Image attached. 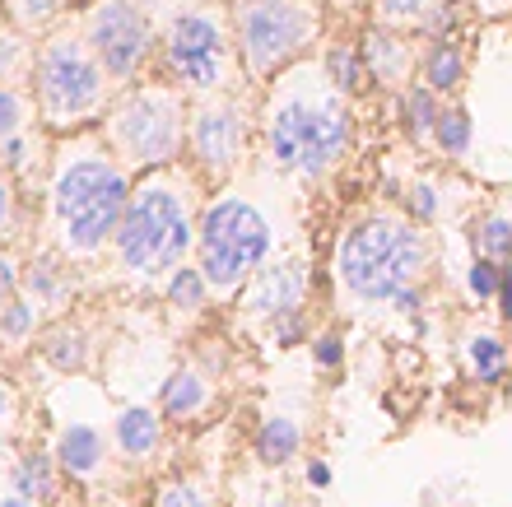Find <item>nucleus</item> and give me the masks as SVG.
Here are the masks:
<instances>
[{"label":"nucleus","instance_id":"obj_1","mask_svg":"<svg viewBox=\"0 0 512 507\" xmlns=\"http://www.w3.org/2000/svg\"><path fill=\"white\" fill-rule=\"evenodd\" d=\"M266 159L289 182H322L345 163L354 140V107L331 89L317 61H298L270 80L266 98Z\"/></svg>","mask_w":512,"mask_h":507},{"label":"nucleus","instance_id":"obj_2","mask_svg":"<svg viewBox=\"0 0 512 507\" xmlns=\"http://www.w3.org/2000/svg\"><path fill=\"white\" fill-rule=\"evenodd\" d=\"M131 191V173L108 149H66L52 173V191H47L56 252L70 256V261H94V256L108 252L117 228H122L126 205H131Z\"/></svg>","mask_w":512,"mask_h":507},{"label":"nucleus","instance_id":"obj_3","mask_svg":"<svg viewBox=\"0 0 512 507\" xmlns=\"http://www.w3.org/2000/svg\"><path fill=\"white\" fill-rule=\"evenodd\" d=\"M433 266V238L405 214H364L336 242V284L345 303L382 307L424 284Z\"/></svg>","mask_w":512,"mask_h":507},{"label":"nucleus","instance_id":"obj_4","mask_svg":"<svg viewBox=\"0 0 512 507\" xmlns=\"http://www.w3.org/2000/svg\"><path fill=\"white\" fill-rule=\"evenodd\" d=\"M196 219L201 214H196L187 182H177L173 173L145 177L131 191L122 228L112 238L117 270L135 284H163L196 252Z\"/></svg>","mask_w":512,"mask_h":507},{"label":"nucleus","instance_id":"obj_5","mask_svg":"<svg viewBox=\"0 0 512 507\" xmlns=\"http://www.w3.org/2000/svg\"><path fill=\"white\" fill-rule=\"evenodd\" d=\"M275 261V219L252 196L224 191L196 219V270L210 298H238L256 270Z\"/></svg>","mask_w":512,"mask_h":507},{"label":"nucleus","instance_id":"obj_6","mask_svg":"<svg viewBox=\"0 0 512 507\" xmlns=\"http://www.w3.org/2000/svg\"><path fill=\"white\" fill-rule=\"evenodd\" d=\"M233 52L243 61V75L270 84L322 33L317 0H233Z\"/></svg>","mask_w":512,"mask_h":507},{"label":"nucleus","instance_id":"obj_7","mask_svg":"<svg viewBox=\"0 0 512 507\" xmlns=\"http://www.w3.org/2000/svg\"><path fill=\"white\" fill-rule=\"evenodd\" d=\"M108 145H112V159L122 163L126 173L131 168L163 173L182 154V145H187L182 89L145 84V89H131L126 98H117V107L108 112Z\"/></svg>","mask_w":512,"mask_h":507},{"label":"nucleus","instance_id":"obj_8","mask_svg":"<svg viewBox=\"0 0 512 507\" xmlns=\"http://www.w3.org/2000/svg\"><path fill=\"white\" fill-rule=\"evenodd\" d=\"M233 61H238V52H233V28L224 24V14H215L210 5H191V10L173 14V24L163 33V66L182 94H229Z\"/></svg>","mask_w":512,"mask_h":507},{"label":"nucleus","instance_id":"obj_9","mask_svg":"<svg viewBox=\"0 0 512 507\" xmlns=\"http://www.w3.org/2000/svg\"><path fill=\"white\" fill-rule=\"evenodd\" d=\"M33 94L47 126H80L108 107V75L80 38H52L33 61Z\"/></svg>","mask_w":512,"mask_h":507},{"label":"nucleus","instance_id":"obj_10","mask_svg":"<svg viewBox=\"0 0 512 507\" xmlns=\"http://www.w3.org/2000/svg\"><path fill=\"white\" fill-rule=\"evenodd\" d=\"M84 47L94 52L108 80H131L154 52V24L135 0H98L84 24Z\"/></svg>","mask_w":512,"mask_h":507},{"label":"nucleus","instance_id":"obj_11","mask_svg":"<svg viewBox=\"0 0 512 507\" xmlns=\"http://www.w3.org/2000/svg\"><path fill=\"white\" fill-rule=\"evenodd\" d=\"M252 140V121H247V103L233 94L219 98H201L187 112V149L191 163L205 177H229L247 154Z\"/></svg>","mask_w":512,"mask_h":507},{"label":"nucleus","instance_id":"obj_12","mask_svg":"<svg viewBox=\"0 0 512 507\" xmlns=\"http://www.w3.org/2000/svg\"><path fill=\"white\" fill-rule=\"evenodd\" d=\"M308 289H312V266L308 256H275L266 270H256L252 284L238 294L247 321L275 326L284 317H298L308 307Z\"/></svg>","mask_w":512,"mask_h":507},{"label":"nucleus","instance_id":"obj_13","mask_svg":"<svg viewBox=\"0 0 512 507\" xmlns=\"http://www.w3.org/2000/svg\"><path fill=\"white\" fill-rule=\"evenodd\" d=\"M415 47H419L415 33H396V28L368 24L364 38H359V56H364L368 80L378 84V89H391V94L410 89L415 75H419V52Z\"/></svg>","mask_w":512,"mask_h":507},{"label":"nucleus","instance_id":"obj_14","mask_svg":"<svg viewBox=\"0 0 512 507\" xmlns=\"http://www.w3.org/2000/svg\"><path fill=\"white\" fill-rule=\"evenodd\" d=\"M52 456H56V470H61L66 480L89 484L108 470V438H103V428L75 419V424H61V433H56V442H52Z\"/></svg>","mask_w":512,"mask_h":507},{"label":"nucleus","instance_id":"obj_15","mask_svg":"<svg viewBox=\"0 0 512 507\" xmlns=\"http://www.w3.org/2000/svg\"><path fill=\"white\" fill-rule=\"evenodd\" d=\"M112 447L131 466H149L163 452V414L154 405H122L112 419Z\"/></svg>","mask_w":512,"mask_h":507},{"label":"nucleus","instance_id":"obj_16","mask_svg":"<svg viewBox=\"0 0 512 507\" xmlns=\"http://www.w3.org/2000/svg\"><path fill=\"white\" fill-rule=\"evenodd\" d=\"M210 401H215V387H210V377H205L196 363L173 368L159 387L163 424H191V419H201V414L210 410Z\"/></svg>","mask_w":512,"mask_h":507},{"label":"nucleus","instance_id":"obj_17","mask_svg":"<svg viewBox=\"0 0 512 507\" xmlns=\"http://www.w3.org/2000/svg\"><path fill=\"white\" fill-rule=\"evenodd\" d=\"M419 84L438 94L443 103L466 89V52H461V42H424V52H419Z\"/></svg>","mask_w":512,"mask_h":507},{"label":"nucleus","instance_id":"obj_18","mask_svg":"<svg viewBox=\"0 0 512 507\" xmlns=\"http://www.w3.org/2000/svg\"><path fill=\"white\" fill-rule=\"evenodd\" d=\"M252 456L266 470H284L294 456H303V424H298L294 414H266V419L256 424Z\"/></svg>","mask_w":512,"mask_h":507},{"label":"nucleus","instance_id":"obj_19","mask_svg":"<svg viewBox=\"0 0 512 507\" xmlns=\"http://www.w3.org/2000/svg\"><path fill=\"white\" fill-rule=\"evenodd\" d=\"M38 354L52 363L56 373L80 377L84 368H89V359H94V340H89V331H84V326H75V321H56V326H47V331H42Z\"/></svg>","mask_w":512,"mask_h":507},{"label":"nucleus","instance_id":"obj_20","mask_svg":"<svg viewBox=\"0 0 512 507\" xmlns=\"http://www.w3.org/2000/svg\"><path fill=\"white\" fill-rule=\"evenodd\" d=\"M56 489H61V470H56V456L52 452H38V447H28V452L14 456L10 466V494L28 498V503H52Z\"/></svg>","mask_w":512,"mask_h":507},{"label":"nucleus","instance_id":"obj_21","mask_svg":"<svg viewBox=\"0 0 512 507\" xmlns=\"http://www.w3.org/2000/svg\"><path fill=\"white\" fill-rule=\"evenodd\" d=\"M461 359H466L471 382H480V387H499L512 373V345L499 331H471L461 345Z\"/></svg>","mask_w":512,"mask_h":507},{"label":"nucleus","instance_id":"obj_22","mask_svg":"<svg viewBox=\"0 0 512 507\" xmlns=\"http://www.w3.org/2000/svg\"><path fill=\"white\" fill-rule=\"evenodd\" d=\"M19 289L33 307H61L70 298V270L56 261V256H33L24 270H19Z\"/></svg>","mask_w":512,"mask_h":507},{"label":"nucleus","instance_id":"obj_23","mask_svg":"<svg viewBox=\"0 0 512 507\" xmlns=\"http://www.w3.org/2000/svg\"><path fill=\"white\" fill-rule=\"evenodd\" d=\"M322 75L331 80V89L345 98H354L359 89L368 84V70H364V56H359V42H345V38H331L317 56Z\"/></svg>","mask_w":512,"mask_h":507},{"label":"nucleus","instance_id":"obj_24","mask_svg":"<svg viewBox=\"0 0 512 507\" xmlns=\"http://www.w3.org/2000/svg\"><path fill=\"white\" fill-rule=\"evenodd\" d=\"M396 117H401L405 135L415 140V145H433V126L443 117V98L429 94L424 84H410L396 94Z\"/></svg>","mask_w":512,"mask_h":507},{"label":"nucleus","instance_id":"obj_25","mask_svg":"<svg viewBox=\"0 0 512 507\" xmlns=\"http://www.w3.org/2000/svg\"><path fill=\"white\" fill-rule=\"evenodd\" d=\"M471 252L480 261L508 266L512 261V210H485L471 219Z\"/></svg>","mask_w":512,"mask_h":507},{"label":"nucleus","instance_id":"obj_26","mask_svg":"<svg viewBox=\"0 0 512 507\" xmlns=\"http://www.w3.org/2000/svg\"><path fill=\"white\" fill-rule=\"evenodd\" d=\"M163 298H168V307L182 312V317H201L205 307H210V284H205V275L196 266H177L173 275L163 280Z\"/></svg>","mask_w":512,"mask_h":507},{"label":"nucleus","instance_id":"obj_27","mask_svg":"<svg viewBox=\"0 0 512 507\" xmlns=\"http://www.w3.org/2000/svg\"><path fill=\"white\" fill-rule=\"evenodd\" d=\"M471 140H475L471 112L461 103H443V117L433 126V149H438L443 159H466V154H471Z\"/></svg>","mask_w":512,"mask_h":507},{"label":"nucleus","instance_id":"obj_28","mask_svg":"<svg viewBox=\"0 0 512 507\" xmlns=\"http://www.w3.org/2000/svg\"><path fill=\"white\" fill-rule=\"evenodd\" d=\"M438 10V0H373V24L396 33H419V24Z\"/></svg>","mask_w":512,"mask_h":507},{"label":"nucleus","instance_id":"obj_29","mask_svg":"<svg viewBox=\"0 0 512 507\" xmlns=\"http://www.w3.org/2000/svg\"><path fill=\"white\" fill-rule=\"evenodd\" d=\"M38 326H42V307H33L28 298H14V303L0 312V340H5V345H28Z\"/></svg>","mask_w":512,"mask_h":507},{"label":"nucleus","instance_id":"obj_30","mask_svg":"<svg viewBox=\"0 0 512 507\" xmlns=\"http://www.w3.org/2000/svg\"><path fill=\"white\" fill-rule=\"evenodd\" d=\"M401 201H405V219L419 228H429L433 219L443 214V191L433 187V182H410Z\"/></svg>","mask_w":512,"mask_h":507},{"label":"nucleus","instance_id":"obj_31","mask_svg":"<svg viewBox=\"0 0 512 507\" xmlns=\"http://www.w3.org/2000/svg\"><path fill=\"white\" fill-rule=\"evenodd\" d=\"M28 131V98L14 84H0V145H10Z\"/></svg>","mask_w":512,"mask_h":507},{"label":"nucleus","instance_id":"obj_32","mask_svg":"<svg viewBox=\"0 0 512 507\" xmlns=\"http://www.w3.org/2000/svg\"><path fill=\"white\" fill-rule=\"evenodd\" d=\"M499 284H503V266L471 256V266H466V298H471V303H494V298H499Z\"/></svg>","mask_w":512,"mask_h":507},{"label":"nucleus","instance_id":"obj_33","mask_svg":"<svg viewBox=\"0 0 512 507\" xmlns=\"http://www.w3.org/2000/svg\"><path fill=\"white\" fill-rule=\"evenodd\" d=\"M308 349H312V363H317V373H336L340 363H345V335H340L336 326H322V331H312Z\"/></svg>","mask_w":512,"mask_h":507},{"label":"nucleus","instance_id":"obj_34","mask_svg":"<svg viewBox=\"0 0 512 507\" xmlns=\"http://www.w3.org/2000/svg\"><path fill=\"white\" fill-rule=\"evenodd\" d=\"M154 507H210V494L196 480H168L154 494Z\"/></svg>","mask_w":512,"mask_h":507},{"label":"nucleus","instance_id":"obj_35","mask_svg":"<svg viewBox=\"0 0 512 507\" xmlns=\"http://www.w3.org/2000/svg\"><path fill=\"white\" fill-rule=\"evenodd\" d=\"M28 61V47H24V38L19 33H0V84L10 80L14 70Z\"/></svg>","mask_w":512,"mask_h":507},{"label":"nucleus","instance_id":"obj_36","mask_svg":"<svg viewBox=\"0 0 512 507\" xmlns=\"http://www.w3.org/2000/svg\"><path fill=\"white\" fill-rule=\"evenodd\" d=\"M238 507H294V498L284 494L280 484H252V489H243Z\"/></svg>","mask_w":512,"mask_h":507},{"label":"nucleus","instance_id":"obj_37","mask_svg":"<svg viewBox=\"0 0 512 507\" xmlns=\"http://www.w3.org/2000/svg\"><path fill=\"white\" fill-rule=\"evenodd\" d=\"M270 340H275L280 349H289V345H308L312 335H308V321H303V312H298V317L275 321V326H270Z\"/></svg>","mask_w":512,"mask_h":507},{"label":"nucleus","instance_id":"obj_38","mask_svg":"<svg viewBox=\"0 0 512 507\" xmlns=\"http://www.w3.org/2000/svg\"><path fill=\"white\" fill-rule=\"evenodd\" d=\"M19 298V261L10 252H0V312Z\"/></svg>","mask_w":512,"mask_h":507},{"label":"nucleus","instance_id":"obj_39","mask_svg":"<svg viewBox=\"0 0 512 507\" xmlns=\"http://www.w3.org/2000/svg\"><path fill=\"white\" fill-rule=\"evenodd\" d=\"M10 5L24 24H47V19L61 10V0H10Z\"/></svg>","mask_w":512,"mask_h":507},{"label":"nucleus","instance_id":"obj_40","mask_svg":"<svg viewBox=\"0 0 512 507\" xmlns=\"http://www.w3.org/2000/svg\"><path fill=\"white\" fill-rule=\"evenodd\" d=\"M303 484H308L312 494L331 489V461H322V456H308V461H303Z\"/></svg>","mask_w":512,"mask_h":507},{"label":"nucleus","instance_id":"obj_41","mask_svg":"<svg viewBox=\"0 0 512 507\" xmlns=\"http://www.w3.org/2000/svg\"><path fill=\"white\" fill-rule=\"evenodd\" d=\"M396 312H401V317H424V307H429V289H424V284H415V289H405L401 298H396Z\"/></svg>","mask_w":512,"mask_h":507},{"label":"nucleus","instance_id":"obj_42","mask_svg":"<svg viewBox=\"0 0 512 507\" xmlns=\"http://www.w3.org/2000/svg\"><path fill=\"white\" fill-rule=\"evenodd\" d=\"M0 154H5V168H10V173L28 168V159H33V149H28L24 135H19V140H10V145H0Z\"/></svg>","mask_w":512,"mask_h":507},{"label":"nucleus","instance_id":"obj_43","mask_svg":"<svg viewBox=\"0 0 512 507\" xmlns=\"http://www.w3.org/2000/svg\"><path fill=\"white\" fill-rule=\"evenodd\" d=\"M10 224H14V191H10V177L0 173V238L10 233Z\"/></svg>","mask_w":512,"mask_h":507},{"label":"nucleus","instance_id":"obj_44","mask_svg":"<svg viewBox=\"0 0 512 507\" xmlns=\"http://www.w3.org/2000/svg\"><path fill=\"white\" fill-rule=\"evenodd\" d=\"M494 303H499V317L512 326V261L503 266V284H499V298H494Z\"/></svg>","mask_w":512,"mask_h":507},{"label":"nucleus","instance_id":"obj_45","mask_svg":"<svg viewBox=\"0 0 512 507\" xmlns=\"http://www.w3.org/2000/svg\"><path fill=\"white\" fill-rule=\"evenodd\" d=\"M471 10H480V14H489V19H494V14H512V0H475Z\"/></svg>","mask_w":512,"mask_h":507},{"label":"nucleus","instance_id":"obj_46","mask_svg":"<svg viewBox=\"0 0 512 507\" xmlns=\"http://www.w3.org/2000/svg\"><path fill=\"white\" fill-rule=\"evenodd\" d=\"M10 387H5V382H0V428H5V424H10Z\"/></svg>","mask_w":512,"mask_h":507},{"label":"nucleus","instance_id":"obj_47","mask_svg":"<svg viewBox=\"0 0 512 507\" xmlns=\"http://www.w3.org/2000/svg\"><path fill=\"white\" fill-rule=\"evenodd\" d=\"M331 5H336V10H340V14H354V10H364L368 0H331Z\"/></svg>","mask_w":512,"mask_h":507},{"label":"nucleus","instance_id":"obj_48","mask_svg":"<svg viewBox=\"0 0 512 507\" xmlns=\"http://www.w3.org/2000/svg\"><path fill=\"white\" fill-rule=\"evenodd\" d=\"M0 507H38V503H28V498H19V494H5L0 498Z\"/></svg>","mask_w":512,"mask_h":507},{"label":"nucleus","instance_id":"obj_49","mask_svg":"<svg viewBox=\"0 0 512 507\" xmlns=\"http://www.w3.org/2000/svg\"><path fill=\"white\" fill-rule=\"evenodd\" d=\"M438 5H447V10H466V5H475V0H438Z\"/></svg>","mask_w":512,"mask_h":507},{"label":"nucleus","instance_id":"obj_50","mask_svg":"<svg viewBox=\"0 0 512 507\" xmlns=\"http://www.w3.org/2000/svg\"><path fill=\"white\" fill-rule=\"evenodd\" d=\"M0 498H5V494H0Z\"/></svg>","mask_w":512,"mask_h":507}]
</instances>
